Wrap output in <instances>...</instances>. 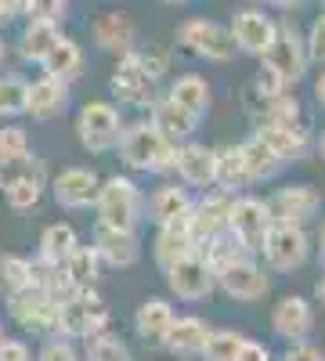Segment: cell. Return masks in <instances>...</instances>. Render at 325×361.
<instances>
[{
    "instance_id": "d590c367",
    "label": "cell",
    "mask_w": 325,
    "mask_h": 361,
    "mask_svg": "<svg viewBox=\"0 0 325 361\" xmlns=\"http://www.w3.org/2000/svg\"><path fill=\"white\" fill-rule=\"evenodd\" d=\"M33 286V260L18 253H0V293L11 296Z\"/></svg>"
},
{
    "instance_id": "c3c4849f",
    "label": "cell",
    "mask_w": 325,
    "mask_h": 361,
    "mask_svg": "<svg viewBox=\"0 0 325 361\" xmlns=\"http://www.w3.org/2000/svg\"><path fill=\"white\" fill-rule=\"evenodd\" d=\"M282 90H286V83L260 62V73H257V94H260V98H275V94H282Z\"/></svg>"
},
{
    "instance_id": "f1b7e54d",
    "label": "cell",
    "mask_w": 325,
    "mask_h": 361,
    "mask_svg": "<svg viewBox=\"0 0 325 361\" xmlns=\"http://www.w3.org/2000/svg\"><path fill=\"white\" fill-rule=\"evenodd\" d=\"M214 185H221V192L235 195V192H246L253 185V177L243 163V148L239 145H228V148H217V180Z\"/></svg>"
},
{
    "instance_id": "ffe728a7",
    "label": "cell",
    "mask_w": 325,
    "mask_h": 361,
    "mask_svg": "<svg viewBox=\"0 0 325 361\" xmlns=\"http://www.w3.org/2000/svg\"><path fill=\"white\" fill-rule=\"evenodd\" d=\"M94 253L109 267H134L141 260V243H137V235L127 231V228L94 224Z\"/></svg>"
},
{
    "instance_id": "91938a15",
    "label": "cell",
    "mask_w": 325,
    "mask_h": 361,
    "mask_svg": "<svg viewBox=\"0 0 325 361\" xmlns=\"http://www.w3.org/2000/svg\"><path fill=\"white\" fill-rule=\"evenodd\" d=\"M0 336H4V322H0Z\"/></svg>"
},
{
    "instance_id": "9c48e42d",
    "label": "cell",
    "mask_w": 325,
    "mask_h": 361,
    "mask_svg": "<svg viewBox=\"0 0 325 361\" xmlns=\"http://www.w3.org/2000/svg\"><path fill=\"white\" fill-rule=\"evenodd\" d=\"M260 62L268 66L286 87L297 83V80H304V73H307L311 62H307V47H304V40H300V33H297V25L282 22L278 33H275V40H271V47L260 54Z\"/></svg>"
},
{
    "instance_id": "9f6ffc18",
    "label": "cell",
    "mask_w": 325,
    "mask_h": 361,
    "mask_svg": "<svg viewBox=\"0 0 325 361\" xmlns=\"http://www.w3.org/2000/svg\"><path fill=\"white\" fill-rule=\"evenodd\" d=\"M4 54H8V47H4V37H0V62H4Z\"/></svg>"
},
{
    "instance_id": "d6986e66",
    "label": "cell",
    "mask_w": 325,
    "mask_h": 361,
    "mask_svg": "<svg viewBox=\"0 0 325 361\" xmlns=\"http://www.w3.org/2000/svg\"><path fill=\"white\" fill-rule=\"evenodd\" d=\"M271 329L275 336L286 340V343H297V340H307L311 329H314V311H311V300L304 296H282L275 311H271Z\"/></svg>"
},
{
    "instance_id": "e0dca14e",
    "label": "cell",
    "mask_w": 325,
    "mask_h": 361,
    "mask_svg": "<svg viewBox=\"0 0 325 361\" xmlns=\"http://www.w3.org/2000/svg\"><path fill=\"white\" fill-rule=\"evenodd\" d=\"M228 209H231V195L221 192V188L210 192V195H202V199H195V206H192V224H188L195 250H202L214 235H221V231L228 228Z\"/></svg>"
},
{
    "instance_id": "836d02e7",
    "label": "cell",
    "mask_w": 325,
    "mask_h": 361,
    "mask_svg": "<svg viewBox=\"0 0 325 361\" xmlns=\"http://www.w3.org/2000/svg\"><path fill=\"white\" fill-rule=\"evenodd\" d=\"M62 267H66V275H69V282L76 289H87V286H94L98 275H102V257L94 253V246H76L62 260Z\"/></svg>"
},
{
    "instance_id": "2e32d148",
    "label": "cell",
    "mask_w": 325,
    "mask_h": 361,
    "mask_svg": "<svg viewBox=\"0 0 325 361\" xmlns=\"http://www.w3.org/2000/svg\"><path fill=\"white\" fill-rule=\"evenodd\" d=\"M173 170L188 188H214L217 180V148H206L199 141H181L173 156Z\"/></svg>"
},
{
    "instance_id": "cb8c5ba5",
    "label": "cell",
    "mask_w": 325,
    "mask_h": 361,
    "mask_svg": "<svg viewBox=\"0 0 325 361\" xmlns=\"http://www.w3.org/2000/svg\"><path fill=\"white\" fill-rule=\"evenodd\" d=\"M83 47L76 44V40H69V37H58L54 44H51V51L40 58V69H44V76H51V80H62V83H76L80 76H83Z\"/></svg>"
},
{
    "instance_id": "f35d334b",
    "label": "cell",
    "mask_w": 325,
    "mask_h": 361,
    "mask_svg": "<svg viewBox=\"0 0 325 361\" xmlns=\"http://www.w3.org/2000/svg\"><path fill=\"white\" fill-rule=\"evenodd\" d=\"M300 119V105L297 98H289L286 90L275 98H260V112H257V127H268V123H297Z\"/></svg>"
},
{
    "instance_id": "8d00e7d4",
    "label": "cell",
    "mask_w": 325,
    "mask_h": 361,
    "mask_svg": "<svg viewBox=\"0 0 325 361\" xmlns=\"http://www.w3.org/2000/svg\"><path fill=\"white\" fill-rule=\"evenodd\" d=\"M80 361H130V347L120 336H112L109 329H102V333L83 340Z\"/></svg>"
},
{
    "instance_id": "4dcf8cb0",
    "label": "cell",
    "mask_w": 325,
    "mask_h": 361,
    "mask_svg": "<svg viewBox=\"0 0 325 361\" xmlns=\"http://www.w3.org/2000/svg\"><path fill=\"white\" fill-rule=\"evenodd\" d=\"M62 37V29H58V22H40V18H29L22 25V37H18V54L25 58V62H37L51 51V44Z\"/></svg>"
},
{
    "instance_id": "1f68e13d",
    "label": "cell",
    "mask_w": 325,
    "mask_h": 361,
    "mask_svg": "<svg viewBox=\"0 0 325 361\" xmlns=\"http://www.w3.org/2000/svg\"><path fill=\"white\" fill-rule=\"evenodd\" d=\"M166 98L177 102L181 109H188L192 116L202 119L206 112H210V83H206L202 76H195V73H188V76H181V80H173V83H170Z\"/></svg>"
},
{
    "instance_id": "60d3db41",
    "label": "cell",
    "mask_w": 325,
    "mask_h": 361,
    "mask_svg": "<svg viewBox=\"0 0 325 361\" xmlns=\"http://www.w3.org/2000/svg\"><path fill=\"white\" fill-rule=\"evenodd\" d=\"M40 195H44V180H15V185H8L4 188V202L11 206V209H33L37 202H40Z\"/></svg>"
},
{
    "instance_id": "ac0fdd59",
    "label": "cell",
    "mask_w": 325,
    "mask_h": 361,
    "mask_svg": "<svg viewBox=\"0 0 325 361\" xmlns=\"http://www.w3.org/2000/svg\"><path fill=\"white\" fill-rule=\"evenodd\" d=\"M69 109V83L40 76L33 83H25V116H33L37 123H51Z\"/></svg>"
},
{
    "instance_id": "ab89813d",
    "label": "cell",
    "mask_w": 325,
    "mask_h": 361,
    "mask_svg": "<svg viewBox=\"0 0 325 361\" xmlns=\"http://www.w3.org/2000/svg\"><path fill=\"white\" fill-rule=\"evenodd\" d=\"M25 112V80L0 76V119H15Z\"/></svg>"
},
{
    "instance_id": "8992f818",
    "label": "cell",
    "mask_w": 325,
    "mask_h": 361,
    "mask_svg": "<svg viewBox=\"0 0 325 361\" xmlns=\"http://www.w3.org/2000/svg\"><path fill=\"white\" fill-rule=\"evenodd\" d=\"M163 279H166V289L177 296V300H188V304H195V300H206L214 289H217V275L214 267L206 264V257L199 250L185 253L181 260H173L163 267Z\"/></svg>"
},
{
    "instance_id": "8fae6325",
    "label": "cell",
    "mask_w": 325,
    "mask_h": 361,
    "mask_svg": "<svg viewBox=\"0 0 325 361\" xmlns=\"http://www.w3.org/2000/svg\"><path fill=\"white\" fill-rule=\"evenodd\" d=\"M271 224H275V217H271V209H268L264 199H257V195H231L228 231L239 235L253 253H260V243H264V235H268Z\"/></svg>"
},
{
    "instance_id": "4fadbf2b",
    "label": "cell",
    "mask_w": 325,
    "mask_h": 361,
    "mask_svg": "<svg viewBox=\"0 0 325 361\" xmlns=\"http://www.w3.org/2000/svg\"><path fill=\"white\" fill-rule=\"evenodd\" d=\"M217 286L231 296L239 300V304H253V300H264L271 289V279L264 275V267L253 260V257H243L228 267L217 271Z\"/></svg>"
},
{
    "instance_id": "7bdbcfd3",
    "label": "cell",
    "mask_w": 325,
    "mask_h": 361,
    "mask_svg": "<svg viewBox=\"0 0 325 361\" xmlns=\"http://www.w3.org/2000/svg\"><path fill=\"white\" fill-rule=\"evenodd\" d=\"M69 15V0H29L25 18H40V22H62Z\"/></svg>"
},
{
    "instance_id": "83f0119b",
    "label": "cell",
    "mask_w": 325,
    "mask_h": 361,
    "mask_svg": "<svg viewBox=\"0 0 325 361\" xmlns=\"http://www.w3.org/2000/svg\"><path fill=\"white\" fill-rule=\"evenodd\" d=\"M192 206H195V199H192L188 188L163 185V188H156L149 199H145V214H149V221L159 228V224H170V221H177V217H185Z\"/></svg>"
},
{
    "instance_id": "4316f807",
    "label": "cell",
    "mask_w": 325,
    "mask_h": 361,
    "mask_svg": "<svg viewBox=\"0 0 325 361\" xmlns=\"http://www.w3.org/2000/svg\"><path fill=\"white\" fill-rule=\"evenodd\" d=\"M188 224H192V209L185 217H177V221H170V224H159V231H156V264L159 267H166V264H173V260H181L185 253H192L195 250V243H192V231H188Z\"/></svg>"
},
{
    "instance_id": "9a60e30c",
    "label": "cell",
    "mask_w": 325,
    "mask_h": 361,
    "mask_svg": "<svg viewBox=\"0 0 325 361\" xmlns=\"http://www.w3.org/2000/svg\"><path fill=\"white\" fill-rule=\"evenodd\" d=\"M98 188H102V177L87 166H69L51 180L54 202L62 209H91L98 199Z\"/></svg>"
},
{
    "instance_id": "74e56055",
    "label": "cell",
    "mask_w": 325,
    "mask_h": 361,
    "mask_svg": "<svg viewBox=\"0 0 325 361\" xmlns=\"http://www.w3.org/2000/svg\"><path fill=\"white\" fill-rule=\"evenodd\" d=\"M243 333L235 329H210V336L202 343V361H239V350H243Z\"/></svg>"
},
{
    "instance_id": "680465c9",
    "label": "cell",
    "mask_w": 325,
    "mask_h": 361,
    "mask_svg": "<svg viewBox=\"0 0 325 361\" xmlns=\"http://www.w3.org/2000/svg\"><path fill=\"white\" fill-rule=\"evenodd\" d=\"M163 4H188V0H163Z\"/></svg>"
},
{
    "instance_id": "30bf717a",
    "label": "cell",
    "mask_w": 325,
    "mask_h": 361,
    "mask_svg": "<svg viewBox=\"0 0 325 361\" xmlns=\"http://www.w3.org/2000/svg\"><path fill=\"white\" fill-rule=\"evenodd\" d=\"M156 83L149 73L141 69L137 62V51H127L120 54V62H116L112 69V80H109V90H112V98L116 102H123V105H134V109H152L156 105Z\"/></svg>"
},
{
    "instance_id": "5b68a950",
    "label": "cell",
    "mask_w": 325,
    "mask_h": 361,
    "mask_svg": "<svg viewBox=\"0 0 325 361\" xmlns=\"http://www.w3.org/2000/svg\"><path fill=\"white\" fill-rule=\"evenodd\" d=\"M260 253H264V264L271 271H282V275H293V271H300L311 257V238L300 224H282L275 221L268 228L260 243Z\"/></svg>"
},
{
    "instance_id": "484cf974",
    "label": "cell",
    "mask_w": 325,
    "mask_h": 361,
    "mask_svg": "<svg viewBox=\"0 0 325 361\" xmlns=\"http://www.w3.org/2000/svg\"><path fill=\"white\" fill-rule=\"evenodd\" d=\"M170 322H173L170 300L149 296V300H141L137 311H134V333H137L145 343H149V347H163V336H166Z\"/></svg>"
},
{
    "instance_id": "f6af8a7d",
    "label": "cell",
    "mask_w": 325,
    "mask_h": 361,
    "mask_svg": "<svg viewBox=\"0 0 325 361\" xmlns=\"http://www.w3.org/2000/svg\"><path fill=\"white\" fill-rule=\"evenodd\" d=\"M304 47H307V62H325V15H318L311 22Z\"/></svg>"
},
{
    "instance_id": "7a4b0ae2",
    "label": "cell",
    "mask_w": 325,
    "mask_h": 361,
    "mask_svg": "<svg viewBox=\"0 0 325 361\" xmlns=\"http://www.w3.org/2000/svg\"><path fill=\"white\" fill-rule=\"evenodd\" d=\"M109 329V304L98 296L94 286L87 289H73L62 304H58V325H54V336H66V340H87Z\"/></svg>"
},
{
    "instance_id": "bcb514c9",
    "label": "cell",
    "mask_w": 325,
    "mask_h": 361,
    "mask_svg": "<svg viewBox=\"0 0 325 361\" xmlns=\"http://www.w3.org/2000/svg\"><path fill=\"white\" fill-rule=\"evenodd\" d=\"M0 361H33V350H29L25 340L0 336Z\"/></svg>"
},
{
    "instance_id": "7c38bea8",
    "label": "cell",
    "mask_w": 325,
    "mask_h": 361,
    "mask_svg": "<svg viewBox=\"0 0 325 361\" xmlns=\"http://www.w3.org/2000/svg\"><path fill=\"white\" fill-rule=\"evenodd\" d=\"M228 33H231V40H235V51L260 58L264 51L271 47V40H275V33H278V22H275L271 15H264V8H243V11L231 15Z\"/></svg>"
},
{
    "instance_id": "3957f363",
    "label": "cell",
    "mask_w": 325,
    "mask_h": 361,
    "mask_svg": "<svg viewBox=\"0 0 325 361\" xmlns=\"http://www.w3.org/2000/svg\"><path fill=\"white\" fill-rule=\"evenodd\" d=\"M94 209H98V224L134 231L145 221V192L137 188V180H130L123 173H112L109 180H102Z\"/></svg>"
},
{
    "instance_id": "e575fe53",
    "label": "cell",
    "mask_w": 325,
    "mask_h": 361,
    "mask_svg": "<svg viewBox=\"0 0 325 361\" xmlns=\"http://www.w3.org/2000/svg\"><path fill=\"white\" fill-rule=\"evenodd\" d=\"M15 180H47V170H44V159L33 156V148L22 156H11V159H0V192Z\"/></svg>"
},
{
    "instance_id": "ba28073f",
    "label": "cell",
    "mask_w": 325,
    "mask_h": 361,
    "mask_svg": "<svg viewBox=\"0 0 325 361\" xmlns=\"http://www.w3.org/2000/svg\"><path fill=\"white\" fill-rule=\"evenodd\" d=\"M8 314L15 318L18 329H25V333H33V336H54L58 300L51 293H44L40 286H29V289L8 296Z\"/></svg>"
},
{
    "instance_id": "7dc6e473",
    "label": "cell",
    "mask_w": 325,
    "mask_h": 361,
    "mask_svg": "<svg viewBox=\"0 0 325 361\" xmlns=\"http://www.w3.org/2000/svg\"><path fill=\"white\" fill-rule=\"evenodd\" d=\"M278 361H325V350L307 343V340H297V343H289V350Z\"/></svg>"
},
{
    "instance_id": "f546056e",
    "label": "cell",
    "mask_w": 325,
    "mask_h": 361,
    "mask_svg": "<svg viewBox=\"0 0 325 361\" xmlns=\"http://www.w3.org/2000/svg\"><path fill=\"white\" fill-rule=\"evenodd\" d=\"M239 148H243V163H246V170H250V177H253V185H257V180H271V177H278L282 166H286L257 130H253V137H246Z\"/></svg>"
},
{
    "instance_id": "ee69618b",
    "label": "cell",
    "mask_w": 325,
    "mask_h": 361,
    "mask_svg": "<svg viewBox=\"0 0 325 361\" xmlns=\"http://www.w3.org/2000/svg\"><path fill=\"white\" fill-rule=\"evenodd\" d=\"M22 152H29V134H25V127L8 123L0 130V159H11V156H22Z\"/></svg>"
},
{
    "instance_id": "44dd1931",
    "label": "cell",
    "mask_w": 325,
    "mask_h": 361,
    "mask_svg": "<svg viewBox=\"0 0 325 361\" xmlns=\"http://www.w3.org/2000/svg\"><path fill=\"white\" fill-rule=\"evenodd\" d=\"M91 37H94V44H98L105 54H116V58H120V54L134 51L137 29H134V22H130L123 11H105V15L94 18Z\"/></svg>"
},
{
    "instance_id": "b9f144b4",
    "label": "cell",
    "mask_w": 325,
    "mask_h": 361,
    "mask_svg": "<svg viewBox=\"0 0 325 361\" xmlns=\"http://www.w3.org/2000/svg\"><path fill=\"white\" fill-rule=\"evenodd\" d=\"M37 361H80V350L66 336H44V343L37 350Z\"/></svg>"
},
{
    "instance_id": "6f0895ef",
    "label": "cell",
    "mask_w": 325,
    "mask_h": 361,
    "mask_svg": "<svg viewBox=\"0 0 325 361\" xmlns=\"http://www.w3.org/2000/svg\"><path fill=\"white\" fill-rule=\"evenodd\" d=\"M318 148H321V159H325V134H321V141H318Z\"/></svg>"
},
{
    "instance_id": "816d5d0a",
    "label": "cell",
    "mask_w": 325,
    "mask_h": 361,
    "mask_svg": "<svg viewBox=\"0 0 325 361\" xmlns=\"http://www.w3.org/2000/svg\"><path fill=\"white\" fill-rule=\"evenodd\" d=\"M314 98H318V105L325 109V69H321V76L314 80Z\"/></svg>"
},
{
    "instance_id": "681fc988",
    "label": "cell",
    "mask_w": 325,
    "mask_h": 361,
    "mask_svg": "<svg viewBox=\"0 0 325 361\" xmlns=\"http://www.w3.org/2000/svg\"><path fill=\"white\" fill-rule=\"evenodd\" d=\"M134 51H137V47H134ZM137 62H141V69L149 73L152 80H163V73H166V58H163L159 51H152V47H149V51H137Z\"/></svg>"
},
{
    "instance_id": "f5cc1de1",
    "label": "cell",
    "mask_w": 325,
    "mask_h": 361,
    "mask_svg": "<svg viewBox=\"0 0 325 361\" xmlns=\"http://www.w3.org/2000/svg\"><path fill=\"white\" fill-rule=\"evenodd\" d=\"M271 8H282V11H293V8H300L304 0H268Z\"/></svg>"
},
{
    "instance_id": "52a82bcc",
    "label": "cell",
    "mask_w": 325,
    "mask_h": 361,
    "mask_svg": "<svg viewBox=\"0 0 325 361\" xmlns=\"http://www.w3.org/2000/svg\"><path fill=\"white\" fill-rule=\"evenodd\" d=\"M177 44H181L188 54L206 58V62H231L235 58V40L231 33L214 22V18H188L177 29Z\"/></svg>"
},
{
    "instance_id": "6da1fadb",
    "label": "cell",
    "mask_w": 325,
    "mask_h": 361,
    "mask_svg": "<svg viewBox=\"0 0 325 361\" xmlns=\"http://www.w3.org/2000/svg\"><path fill=\"white\" fill-rule=\"evenodd\" d=\"M116 148H120V159L137 173H170L173 156H177V145L159 134V127L152 119L123 123V134L116 141Z\"/></svg>"
},
{
    "instance_id": "d4e9b609",
    "label": "cell",
    "mask_w": 325,
    "mask_h": 361,
    "mask_svg": "<svg viewBox=\"0 0 325 361\" xmlns=\"http://www.w3.org/2000/svg\"><path fill=\"white\" fill-rule=\"evenodd\" d=\"M149 119L159 127V134H163L166 141H173V145L192 141V134H195L199 123H202L199 116H192L188 109H181V105L170 102V98H156V105L149 109Z\"/></svg>"
},
{
    "instance_id": "f907efd6",
    "label": "cell",
    "mask_w": 325,
    "mask_h": 361,
    "mask_svg": "<svg viewBox=\"0 0 325 361\" xmlns=\"http://www.w3.org/2000/svg\"><path fill=\"white\" fill-rule=\"evenodd\" d=\"M239 361H271V350L264 347L260 340H243V350H239Z\"/></svg>"
},
{
    "instance_id": "603a6c76",
    "label": "cell",
    "mask_w": 325,
    "mask_h": 361,
    "mask_svg": "<svg viewBox=\"0 0 325 361\" xmlns=\"http://www.w3.org/2000/svg\"><path fill=\"white\" fill-rule=\"evenodd\" d=\"M206 336H210V325L199 314H185V318L173 314L166 336H163V350H170L173 357H199Z\"/></svg>"
},
{
    "instance_id": "db71d44e",
    "label": "cell",
    "mask_w": 325,
    "mask_h": 361,
    "mask_svg": "<svg viewBox=\"0 0 325 361\" xmlns=\"http://www.w3.org/2000/svg\"><path fill=\"white\" fill-rule=\"evenodd\" d=\"M314 296H318V304H321V311H325V275L318 279V286H314Z\"/></svg>"
},
{
    "instance_id": "7402d4cb",
    "label": "cell",
    "mask_w": 325,
    "mask_h": 361,
    "mask_svg": "<svg viewBox=\"0 0 325 361\" xmlns=\"http://www.w3.org/2000/svg\"><path fill=\"white\" fill-rule=\"evenodd\" d=\"M257 134L268 141L271 152L289 166V163H300L307 152H311V134L300 127V119L297 123H268V127H257Z\"/></svg>"
},
{
    "instance_id": "11a10c76",
    "label": "cell",
    "mask_w": 325,
    "mask_h": 361,
    "mask_svg": "<svg viewBox=\"0 0 325 361\" xmlns=\"http://www.w3.org/2000/svg\"><path fill=\"white\" fill-rule=\"evenodd\" d=\"M318 243H321V260H325V224H321V238H318Z\"/></svg>"
},
{
    "instance_id": "277c9868",
    "label": "cell",
    "mask_w": 325,
    "mask_h": 361,
    "mask_svg": "<svg viewBox=\"0 0 325 361\" xmlns=\"http://www.w3.org/2000/svg\"><path fill=\"white\" fill-rule=\"evenodd\" d=\"M123 134V116L112 102H87L80 112H76V137L87 152H112L116 141Z\"/></svg>"
},
{
    "instance_id": "5bb4252c",
    "label": "cell",
    "mask_w": 325,
    "mask_h": 361,
    "mask_svg": "<svg viewBox=\"0 0 325 361\" xmlns=\"http://www.w3.org/2000/svg\"><path fill=\"white\" fill-rule=\"evenodd\" d=\"M268 209H271V217L282 221V224H300V228H307V224L321 214V195H318V188H311V185H286V188H278V192L268 199Z\"/></svg>"
},
{
    "instance_id": "d6a6232c",
    "label": "cell",
    "mask_w": 325,
    "mask_h": 361,
    "mask_svg": "<svg viewBox=\"0 0 325 361\" xmlns=\"http://www.w3.org/2000/svg\"><path fill=\"white\" fill-rule=\"evenodd\" d=\"M76 246H80V235H76L73 224H62V221H58V224H47L44 235H40V260L62 264Z\"/></svg>"
}]
</instances>
